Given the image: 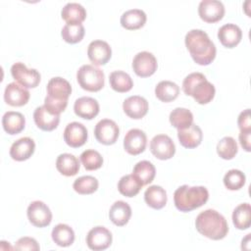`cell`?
Listing matches in <instances>:
<instances>
[{"instance_id":"obj_16","label":"cell","mask_w":251,"mask_h":251,"mask_svg":"<svg viewBox=\"0 0 251 251\" xmlns=\"http://www.w3.org/2000/svg\"><path fill=\"white\" fill-rule=\"evenodd\" d=\"M29 96V91L17 82H11L7 84L4 91L5 102L8 105L14 107H21L25 105L28 102Z\"/></svg>"},{"instance_id":"obj_9","label":"cell","mask_w":251,"mask_h":251,"mask_svg":"<svg viewBox=\"0 0 251 251\" xmlns=\"http://www.w3.org/2000/svg\"><path fill=\"white\" fill-rule=\"evenodd\" d=\"M158 64L155 56L147 51L137 53L132 61V69L140 77H148L157 70Z\"/></svg>"},{"instance_id":"obj_29","label":"cell","mask_w":251,"mask_h":251,"mask_svg":"<svg viewBox=\"0 0 251 251\" xmlns=\"http://www.w3.org/2000/svg\"><path fill=\"white\" fill-rule=\"evenodd\" d=\"M62 19L67 24H81L86 18V11L78 3H68L61 11Z\"/></svg>"},{"instance_id":"obj_8","label":"cell","mask_w":251,"mask_h":251,"mask_svg":"<svg viewBox=\"0 0 251 251\" xmlns=\"http://www.w3.org/2000/svg\"><path fill=\"white\" fill-rule=\"evenodd\" d=\"M26 214L31 225L36 227L47 226L52 221V213L49 207L42 201L31 202L27 207Z\"/></svg>"},{"instance_id":"obj_42","label":"cell","mask_w":251,"mask_h":251,"mask_svg":"<svg viewBox=\"0 0 251 251\" xmlns=\"http://www.w3.org/2000/svg\"><path fill=\"white\" fill-rule=\"evenodd\" d=\"M68 101L66 100H57L53 99L49 96H46L44 99V106L45 108L54 115H60L62 112L65 111L67 108Z\"/></svg>"},{"instance_id":"obj_1","label":"cell","mask_w":251,"mask_h":251,"mask_svg":"<svg viewBox=\"0 0 251 251\" xmlns=\"http://www.w3.org/2000/svg\"><path fill=\"white\" fill-rule=\"evenodd\" d=\"M185 46L193 61L201 66L211 64L216 57V46L208 34L201 29L189 30L184 38Z\"/></svg>"},{"instance_id":"obj_27","label":"cell","mask_w":251,"mask_h":251,"mask_svg":"<svg viewBox=\"0 0 251 251\" xmlns=\"http://www.w3.org/2000/svg\"><path fill=\"white\" fill-rule=\"evenodd\" d=\"M146 14L140 9H130L126 11L121 17V25L128 30L142 27L146 23Z\"/></svg>"},{"instance_id":"obj_13","label":"cell","mask_w":251,"mask_h":251,"mask_svg":"<svg viewBox=\"0 0 251 251\" xmlns=\"http://www.w3.org/2000/svg\"><path fill=\"white\" fill-rule=\"evenodd\" d=\"M147 136L139 128L129 129L124 138V148L130 155H138L145 150Z\"/></svg>"},{"instance_id":"obj_4","label":"cell","mask_w":251,"mask_h":251,"mask_svg":"<svg viewBox=\"0 0 251 251\" xmlns=\"http://www.w3.org/2000/svg\"><path fill=\"white\" fill-rule=\"evenodd\" d=\"M182 90L192 96L199 104H207L211 102L215 96V86L207 80L206 76L201 73H191L182 81Z\"/></svg>"},{"instance_id":"obj_3","label":"cell","mask_w":251,"mask_h":251,"mask_svg":"<svg viewBox=\"0 0 251 251\" xmlns=\"http://www.w3.org/2000/svg\"><path fill=\"white\" fill-rule=\"evenodd\" d=\"M209 199L205 186H179L174 193L175 206L180 212H190L204 205Z\"/></svg>"},{"instance_id":"obj_11","label":"cell","mask_w":251,"mask_h":251,"mask_svg":"<svg viewBox=\"0 0 251 251\" xmlns=\"http://www.w3.org/2000/svg\"><path fill=\"white\" fill-rule=\"evenodd\" d=\"M112 240L113 237L110 230L101 226L91 228L86 235V244L94 251L107 249L111 245Z\"/></svg>"},{"instance_id":"obj_6","label":"cell","mask_w":251,"mask_h":251,"mask_svg":"<svg viewBox=\"0 0 251 251\" xmlns=\"http://www.w3.org/2000/svg\"><path fill=\"white\" fill-rule=\"evenodd\" d=\"M13 78L25 88H34L40 82V74L35 69H27L24 63L18 62L11 67Z\"/></svg>"},{"instance_id":"obj_12","label":"cell","mask_w":251,"mask_h":251,"mask_svg":"<svg viewBox=\"0 0 251 251\" xmlns=\"http://www.w3.org/2000/svg\"><path fill=\"white\" fill-rule=\"evenodd\" d=\"M199 17L206 23H216L223 19L225 6L218 0H202L198 6Z\"/></svg>"},{"instance_id":"obj_36","label":"cell","mask_w":251,"mask_h":251,"mask_svg":"<svg viewBox=\"0 0 251 251\" xmlns=\"http://www.w3.org/2000/svg\"><path fill=\"white\" fill-rule=\"evenodd\" d=\"M142 185L131 175H126L121 177L118 183V189L120 193L126 197H133L138 194Z\"/></svg>"},{"instance_id":"obj_25","label":"cell","mask_w":251,"mask_h":251,"mask_svg":"<svg viewBox=\"0 0 251 251\" xmlns=\"http://www.w3.org/2000/svg\"><path fill=\"white\" fill-rule=\"evenodd\" d=\"M25 119L24 115L20 112L9 111L3 115V118H2L3 128L7 133L11 135L20 133L25 128Z\"/></svg>"},{"instance_id":"obj_45","label":"cell","mask_w":251,"mask_h":251,"mask_svg":"<svg viewBox=\"0 0 251 251\" xmlns=\"http://www.w3.org/2000/svg\"><path fill=\"white\" fill-rule=\"evenodd\" d=\"M250 136H251V131H240V133H239L240 145L247 152H250V150H251Z\"/></svg>"},{"instance_id":"obj_32","label":"cell","mask_w":251,"mask_h":251,"mask_svg":"<svg viewBox=\"0 0 251 251\" xmlns=\"http://www.w3.org/2000/svg\"><path fill=\"white\" fill-rule=\"evenodd\" d=\"M179 87L171 80H162L155 87V95L162 102H171L177 98Z\"/></svg>"},{"instance_id":"obj_10","label":"cell","mask_w":251,"mask_h":251,"mask_svg":"<svg viewBox=\"0 0 251 251\" xmlns=\"http://www.w3.org/2000/svg\"><path fill=\"white\" fill-rule=\"evenodd\" d=\"M150 151L157 159L168 160L175 155L176 146L170 136L158 134L150 141Z\"/></svg>"},{"instance_id":"obj_26","label":"cell","mask_w":251,"mask_h":251,"mask_svg":"<svg viewBox=\"0 0 251 251\" xmlns=\"http://www.w3.org/2000/svg\"><path fill=\"white\" fill-rule=\"evenodd\" d=\"M78 159L70 153L60 154L56 160V168L60 174L66 176H75L79 171Z\"/></svg>"},{"instance_id":"obj_2","label":"cell","mask_w":251,"mask_h":251,"mask_svg":"<svg viewBox=\"0 0 251 251\" xmlns=\"http://www.w3.org/2000/svg\"><path fill=\"white\" fill-rule=\"evenodd\" d=\"M195 227L199 233L213 240L223 239L228 232V226L226 219L213 209L205 210L197 216Z\"/></svg>"},{"instance_id":"obj_39","label":"cell","mask_w":251,"mask_h":251,"mask_svg":"<svg viewBox=\"0 0 251 251\" xmlns=\"http://www.w3.org/2000/svg\"><path fill=\"white\" fill-rule=\"evenodd\" d=\"M237 143L231 136L222 138L217 144V153L225 160H231L237 153Z\"/></svg>"},{"instance_id":"obj_18","label":"cell","mask_w":251,"mask_h":251,"mask_svg":"<svg viewBox=\"0 0 251 251\" xmlns=\"http://www.w3.org/2000/svg\"><path fill=\"white\" fill-rule=\"evenodd\" d=\"M35 143L30 137H22L15 141L10 148V156L13 160L22 162L29 159L34 153Z\"/></svg>"},{"instance_id":"obj_19","label":"cell","mask_w":251,"mask_h":251,"mask_svg":"<svg viewBox=\"0 0 251 251\" xmlns=\"http://www.w3.org/2000/svg\"><path fill=\"white\" fill-rule=\"evenodd\" d=\"M33 120L38 128L44 131L55 129L60 123V115L51 114L45 106H39L34 110Z\"/></svg>"},{"instance_id":"obj_5","label":"cell","mask_w":251,"mask_h":251,"mask_svg":"<svg viewBox=\"0 0 251 251\" xmlns=\"http://www.w3.org/2000/svg\"><path fill=\"white\" fill-rule=\"evenodd\" d=\"M76 79L82 89L90 92L99 91L105 82L104 73L92 65H82L76 73Z\"/></svg>"},{"instance_id":"obj_41","label":"cell","mask_w":251,"mask_h":251,"mask_svg":"<svg viewBox=\"0 0 251 251\" xmlns=\"http://www.w3.org/2000/svg\"><path fill=\"white\" fill-rule=\"evenodd\" d=\"M245 175L239 170H229L224 176V184L229 190H238L245 184Z\"/></svg>"},{"instance_id":"obj_28","label":"cell","mask_w":251,"mask_h":251,"mask_svg":"<svg viewBox=\"0 0 251 251\" xmlns=\"http://www.w3.org/2000/svg\"><path fill=\"white\" fill-rule=\"evenodd\" d=\"M167 192L160 185H151L144 192L146 204L156 210H160L167 204Z\"/></svg>"},{"instance_id":"obj_30","label":"cell","mask_w":251,"mask_h":251,"mask_svg":"<svg viewBox=\"0 0 251 251\" xmlns=\"http://www.w3.org/2000/svg\"><path fill=\"white\" fill-rule=\"evenodd\" d=\"M156 175V169L154 165L146 160L138 162L132 171V176L140 182L142 186L149 184L153 181Z\"/></svg>"},{"instance_id":"obj_38","label":"cell","mask_w":251,"mask_h":251,"mask_svg":"<svg viewBox=\"0 0 251 251\" xmlns=\"http://www.w3.org/2000/svg\"><path fill=\"white\" fill-rule=\"evenodd\" d=\"M98 180L92 176H82L74 181L73 187L78 194L86 195L95 192L98 188Z\"/></svg>"},{"instance_id":"obj_34","label":"cell","mask_w":251,"mask_h":251,"mask_svg":"<svg viewBox=\"0 0 251 251\" xmlns=\"http://www.w3.org/2000/svg\"><path fill=\"white\" fill-rule=\"evenodd\" d=\"M170 123L177 129H184L193 124V115L186 108H176L170 114Z\"/></svg>"},{"instance_id":"obj_24","label":"cell","mask_w":251,"mask_h":251,"mask_svg":"<svg viewBox=\"0 0 251 251\" xmlns=\"http://www.w3.org/2000/svg\"><path fill=\"white\" fill-rule=\"evenodd\" d=\"M131 217L130 206L122 200L116 201L110 208L109 218L112 223L118 226H123L126 225Z\"/></svg>"},{"instance_id":"obj_7","label":"cell","mask_w":251,"mask_h":251,"mask_svg":"<svg viewBox=\"0 0 251 251\" xmlns=\"http://www.w3.org/2000/svg\"><path fill=\"white\" fill-rule=\"evenodd\" d=\"M120 134V128L118 125L109 119H103L99 121L94 128V135L98 142L104 145L114 144Z\"/></svg>"},{"instance_id":"obj_15","label":"cell","mask_w":251,"mask_h":251,"mask_svg":"<svg viewBox=\"0 0 251 251\" xmlns=\"http://www.w3.org/2000/svg\"><path fill=\"white\" fill-rule=\"evenodd\" d=\"M64 140L73 148L82 146L87 140L86 127L78 122L70 123L64 130Z\"/></svg>"},{"instance_id":"obj_40","label":"cell","mask_w":251,"mask_h":251,"mask_svg":"<svg viewBox=\"0 0 251 251\" xmlns=\"http://www.w3.org/2000/svg\"><path fill=\"white\" fill-rule=\"evenodd\" d=\"M80 162L87 171L98 170L103 165V157L101 154L93 149H88L80 154Z\"/></svg>"},{"instance_id":"obj_17","label":"cell","mask_w":251,"mask_h":251,"mask_svg":"<svg viewBox=\"0 0 251 251\" xmlns=\"http://www.w3.org/2000/svg\"><path fill=\"white\" fill-rule=\"evenodd\" d=\"M124 112L131 119L138 120L143 118L148 112V102L145 98L133 95L126 98L123 103Z\"/></svg>"},{"instance_id":"obj_20","label":"cell","mask_w":251,"mask_h":251,"mask_svg":"<svg viewBox=\"0 0 251 251\" xmlns=\"http://www.w3.org/2000/svg\"><path fill=\"white\" fill-rule=\"evenodd\" d=\"M74 111L79 118L92 120L99 113V104L94 98L83 96L75 100Z\"/></svg>"},{"instance_id":"obj_21","label":"cell","mask_w":251,"mask_h":251,"mask_svg":"<svg viewBox=\"0 0 251 251\" xmlns=\"http://www.w3.org/2000/svg\"><path fill=\"white\" fill-rule=\"evenodd\" d=\"M218 38L225 47L233 48L241 41L242 31L238 25L234 24H226L220 27Z\"/></svg>"},{"instance_id":"obj_43","label":"cell","mask_w":251,"mask_h":251,"mask_svg":"<svg viewBox=\"0 0 251 251\" xmlns=\"http://www.w3.org/2000/svg\"><path fill=\"white\" fill-rule=\"evenodd\" d=\"M15 249H17V250H32V251H37V250H39V245H38L37 241L34 238L25 236V237L20 238L16 242Z\"/></svg>"},{"instance_id":"obj_31","label":"cell","mask_w":251,"mask_h":251,"mask_svg":"<svg viewBox=\"0 0 251 251\" xmlns=\"http://www.w3.org/2000/svg\"><path fill=\"white\" fill-rule=\"evenodd\" d=\"M51 236L53 241L61 247H68L75 241V232L73 228L65 224H58L55 226L52 229Z\"/></svg>"},{"instance_id":"obj_37","label":"cell","mask_w":251,"mask_h":251,"mask_svg":"<svg viewBox=\"0 0 251 251\" xmlns=\"http://www.w3.org/2000/svg\"><path fill=\"white\" fill-rule=\"evenodd\" d=\"M85 30L81 24H66L61 31L63 39L71 44H75L82 40Z\"/></svg>"},{"instance_id":"obj_33","label":"cell","mask_w":251,"mask_h":251,"mask_svg":"<svg viewBox=\"0 0 251 251\" xmlns=\"http://www.w3.org/2000/svg\"><path fill=\"white\" fill-rule=\"evenodd\" d=\"M232 223L238 229H247L251 226V207L249 203L238 205L232 213Z\"/></svg>"},{"instance_id":"obj_23","label":"cell","mask_w":251,"mask_h":251,"mask_svg":"<svg viewBox=\"0 0 251 251\" xmlns=\"http://www.w3.org/2000/svg\"><path fill=\"white\" fill-rule=\"evenodd\" d=\"M177 138L183 147L192 149L200 145L203 138V133L198 126L192 124L187 128L177 129Z\"/></svg>"},{"instance_id":"obj_14","label":"cell","mask_w":251,"mask_h":251,"mask_svg":"<svg viewBox=\"0 0 251 251\" xmlns=\"http://www.w3.org/2000/svg\"><path fill=\"white\" fill-rule=\"evenodd\" d=\"M87 56L91 63L96 66H102L111 59L112 49L106 41L94 40L88 45Z\"/></svg>"},{"instance_id":"obj_22","label":"cell","mask_w":251,"mask_h":251,"mask_svg":"<svg viewBox=\"0 0 251 251\" xmlns=\"http://www.w3.org/2000/svg\"><path fill=\"white\" fill-rule=\"evenodd\" d=\"M71 93L72 86L70 82L63 77H53L47 83V96L53 99L68 101Z\"/></svg>"},{"instance_id":"obj_44","label":"cell","mask_w":251,"mask_h":251,"mask_svg":"<svg viewBox=\"0 0 251 251\" xmlns=\"http://www.w3.org/2000/svg\"><path fill=\"white\" fill-rule=\"evenodd\" d=\"M237 125L240 131H251L250 109H246L239 114L237 119Z\"/></svg>"},{"instance_id":"obj_35","label":"cell","mask_w":251,"mask_h":251,"mask_svg":"<svg viewBox=\"0 0 251 251\" xmlns=\"http://www.w3.org/2000/svg\"><path fill=\"white\" fill-rule=\"evenodd\" d=\"M109 81L111 87L117 92H127L133 86L130 75L123 71H115L110 74Z\"/></svg>"}]
</instances>
